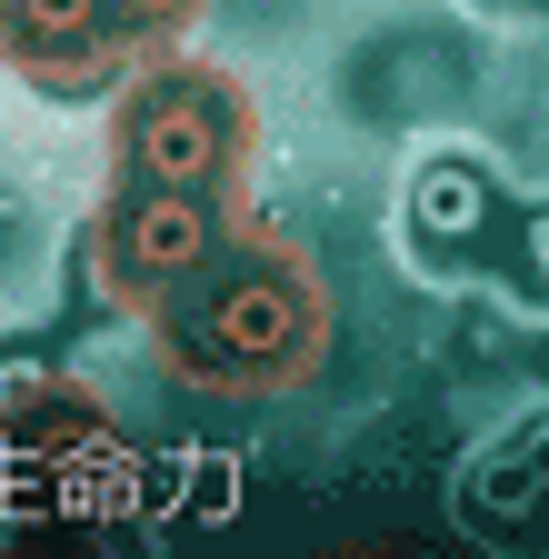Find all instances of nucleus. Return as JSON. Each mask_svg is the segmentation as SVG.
<instances>
[{
	"mask_svg": "<svg viewBox=\"0 0 549 559\" xmlns=\"http://www.w3.org/2000/svg\"><path fill=\"white\" fill-rule=\"evenodd\" d=\"M151 330H160V360L190 390L281 400V390L320 380L330 290L290 240H220L170 300H151Z\"/></svg>",
	"mask_w": 549,
	"mask_h": 559,
	"instance_id": "1",
	"label": "nucleus"
},
{
	"mask_svg": "<svg viewBox=\"0 0 549 559\" xmlns=\"http://www.w3.org/2000/svg\"><path fill=\"white\" fill-rule=\"evenodd\" d=\"M120 180H180V190H230L250 160V100L230 70L211 60H170L120 100Z\"/></svg>",
	"mask_w": 549,
	"mask_h": 559,
	"instance_id": "2",
	"label": "nucleus"
},
{
	"mask_svg": "<svg viewBox=\"0 0 549 559\" xmlns=\"http://www.w3.org/2000/svg\"><path fill=\"white\" fill-rule=\"evenodd\" d=\"M230 240V190H180V180H130L100 221V290L151 310Z\"/></svg>",
	"mask_w": 549,
	"mask_h": 559,
	"instance_id": "3",
	"label": "nucleus"
},
{
	"mask_svg": "<svg viewBox=\"0 0 549 559\" xmlns=\"http://www.w3.org/2000/svg\"><path fill=\"white\" fill-rule=\"evenodd\" d=\"M110 50H120L110 0H0V60L40 91H91Z\"/></svg>",
	"mask_w": 549,
	"mask_h": 559,
	"instance_id": "4",
	"label": "nucleus"
},
{
	"mask_svg": "<svg viewBox=\"0 0 549 559\" xmlns=\"http://www.w3.org/2000/svg\"><path fill=\"white\" fill-rule=\"evenodd\" d=\"M0 440H11L21 460H40L50 479L71 469L81 450H110V430H100L91 390L50 380V370H0Z\"/></svg>",
	"mask_w": 549,
	"mask_h": 559,
	"instance_id": "5",
	"label": "nucleus"
},
{
	"mask_svg": "<svg viewBox=\"0 0 549 559\" xmlns=\"http://www.w3.org/2000/svg\"><path fill=\"white\" fill-rule=\"evenodd\" d=\"M409 230H420L430 250H469L479 230H490V170H479L469 151L420 160V180H409Z\"/></svg>",
	"mask_w": 549,
	"mask_h": 559,
	"instance_id": "6",
	"label": "nucleus"
},
{
	"mask_svg": "<svg viewBox=\"0 0 549 559\" xmlns=\"http://www.w3.org/2000/svg\"><path fill=\"white\" fill-rule=\"evenodd\" d=\"M180 21H200V0H110V31L120 40H170Z\"/></svg>",
	"mask_w": 549,
	"mask_h": 559,
	"instance_id": "7",
	"label": "nucleus"
},
{
	"mask_svg": "<svg viewBox=\"0 0 549 559\" xmlns=\"http://www.w3.org/2000/svg\"><path fill=\"white\" fill-rule=\"evenodd\" d=\"M520 280L549 300V200H539V210H520Z\"/></svg>",
	"mask_w": 549,
	"mask_h": 559,
	"instance_id": "8",
	"label": "nucleus"
},
{
	"mask_svg": "<svg viewBox=\"0 0 549 559\" xmlns=\"http://www.w3.org/2000/svg\"><path fill=\"white\" fill-rule=\"evenodd\" d=\"M490 11H500V0H490Z\"/></svg>",
	"mask_w": 549,
	"mask_h": 559,
	"instance_id": "9",
	"label": "nucleus"
}]
</instances>
